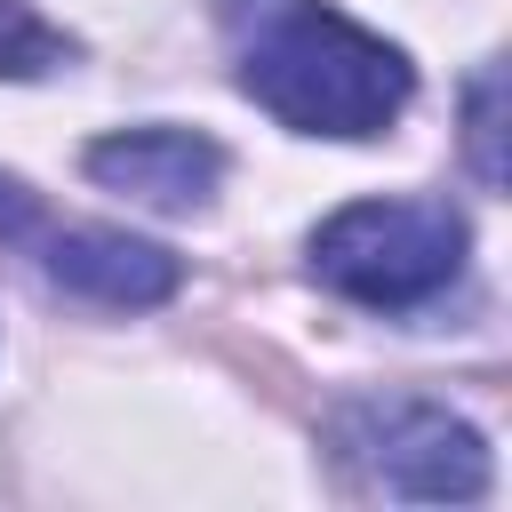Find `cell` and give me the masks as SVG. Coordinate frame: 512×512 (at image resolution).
I'll use <instances>...</instances> for the list:
<instances>
[{
  "label": "cell",
  "mask_w": 512,
  "mask_h": 512,
  "mask_svg": "<svg viewBox=\"0 0 512 512\" xmlns=\"http://www.w3.org/2000/svg\"><path fill=\"white\" fill-rule=\"evenodd\" d=\"M216 32L240 96L296 136L360 144L384 136L416 96V64L328 0H216Z\"/></svg>",
  "instance_id": "obj_1"
},
{
  "label": "cell",
  "mask_w": 512,
  "mask_h": 512,
  "mask_svg": "<svg viewBox=\"0 0 512 512\" xmlns=\"http://www.w3.org/2000/svg\"><path fill=\"white\" fill-rule=\"evenodd\" d=\"M328 456L360 496L392 504H480L488 496V440L456 408L424 392H360L328 416Z\"/></svg>",
  "instance_id": "obj_2"
},
{
  "label": "cell",
  "mask_w": 512,
  "mask_h": 512,
  "mask_svg": "<svg viewBox=\"0 0 512 512\" xmlns=\"http://www.w3.org/2000/svg\"><path fill=\"white\" fill-rule=\"evenodd\" d=\"M472 232L448 200H352L312 232V280L360 312H416L456 288Z\"/></svg>",
  "instance_id": "obj_3"
},
{
  "label": "cell",
  "mask_w": 512,
  "mask_h": 512,
  "mask_svg": "<svg viewBox=\"0 0 512 512\" xmlns=\"http://www.w3.org/2000/svg\"><path fill=\"white\" fill-rule=\"evenodd\" d=\"M0 240L24 248L56 288L88 296V304H120V312H144V304H168L184 264L152 240H128V232H104V224H56L16 176H0Z\"/></svg>",
  "instance_id": "obj_4"
},
{
  "label": "cell",
  "mask_w": 512,
  "mask_h": 512,
  "mask_svg": "<svg viewBox=\"0 0 512 512\" xmlns=\"http://www.w3.org/2000/svg\"><path fill=\"white\" fill-rule=\"evenodd\" d=\"M80 168H88L104 192L136 200V208L192 216V208H208L216 184H224V144L200 136V128H168V120H152V128H112V136H96Z\"/></svg>",
  "instance_id": "obj_5"
},
{
  "label": "cell",
  "mask_w": 512,
  "mask_h": 512,
  "mask_svg": "<svg viewBox=\"0 0 512 512\" xmlns=\"http://www.w3.org/2000/svg\"><path fill=\"white\" fill-rule=\"evenodd\" d=\"M56 64H72V40L32 0H0V80H40Z\"/></svg>",
  "instance_id": "obj_6"
},
{
  "label": "cell",
  "mask_w": 512,
  "mask_h": 512,
  "mask_svg": "<svg viewBox=\"0 0 512 512\" xmlns=\"http://www.w3.org/2000/svg\"><path fill=\"white\" fill-rule=\"evenodd\" d=\"M496 96H504V72L480 64L472 88H464V144H472V168L480 184H504V152H496Z\"/></svg>",
  "instance_id": "obj_7"
}]
</instances>
